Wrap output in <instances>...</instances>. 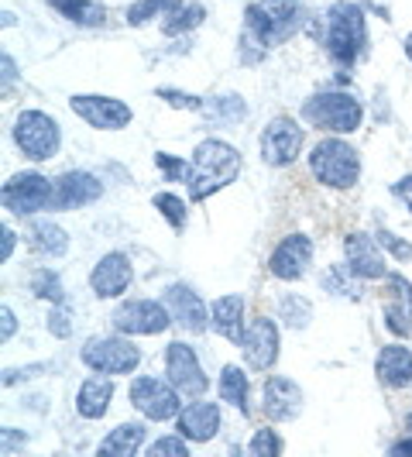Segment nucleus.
Returning a JSON list of instances; mask_svg holds the SVG:
<instances>
[{
    "label": "nucleus",
    "instance_id": "obj_49",
    "mask_svg": "<svg viewBox=\"0 0 412 457\" xmlns=\"http://www.w3.org/2000/svg\"><path fill=\"white\" fill-rule=\"evenodd\" d=\"M402 48H406V55H409V62H412V35H406V46Z\"/></svg>",
    "mask_w": 412,
    "mask_h": 457
},
{
    "label": "nucleus",
    "instance_id": "obj_5",
    "mask_svg": "<svg viewBox=\"0 0 412 457\" xmlns=\"http://www.w3.org/2000/svg\"><path fill=\"white\" fill-rule=\"evenodd\" d=\"M302 120L320 128L326 135H354L365 120V107L354 93L343 90H323L313 93L306 104H302Z\"/></svg>",
    "mask_w": 412,
    "mask_h": 457
},
{
    "label": "nucleus",
    "instance_id": "obj_26",
    "mask_svg": "<svg viewBox=\"0 0 412 457\" xmlns=\"http://www.w3.org/2000/svg\"><path fill=\"white\" fill-rule=\"evenodd\" d=\"M28 245L42 258H62L69 252V234L55 220H31L28 224Z\"/></svg>",
    "mask_w": 412,
    "mask_h": 457
},
{
    "label": "nucleus",
    "instance_id": "obj_7",
    "mask_svg": "<svg viewBox=\"0 0 412 457\" xmlns=\"http://www.w3.org/2000/svg\"><path fill=\"white\" fill-rule=\"evenodd\" d=\"M79 361L96 375H131L141 365V351L120 337H90L79 351Z\"/></svg>",
    "mask_w": 412,
    "mask_h": 457
},
{
    "label": "nucleus",
    "instance_id": "obj_4",
    "mask_svg": "<svg viewBox=\"0 0 412 457\" xmlns=\"http://www.w3.org/2000/svg\"><path fill=\"white\" fill-rule=\"evenodd\" d=\"M309 172L326 189H354L361 179V155L343 137H320L309 152Z\"/></svg>",
    "mask_w": 412,
    "mask_h": 457
},
{
    "label": "nucleus",
    "instance_id": "obj_36",
    "mask_svg": "<svg viewBox=\"0 0 412 457\" xmlns=\"http://www.w3.org/2000/svg\"><path fill=\"white\" fill-rule=\"evenodd\" d=\"M31 293L38 299H48V303H62L66 299L62 278L52 272V269H38V272L31 275Z\"/></svg>",
    "mask_w": 412,
    "mask_h": 457
},
{
    "label": "nucleus",
    "instance_id": "obj_6",
    "mask_svg": "<svg viewBox=\"0 0 412 457\" xmlns=\"http://www.w3.org/2000/svg\"><path fill=\"white\" fill-rule=\"evenodd\" d=\"M11 137L18 145L28 162H48L59 155L62 148V131L55 124V117L45 114V111H21L14 117V128H11Z\"/></svg>",
    "mask_w": 412,
    "mask_h": 457
},
{
    "label": "nucleus",
    "instance_id": "obj_33",
    "mask_svg": "<svg viewBox=\"0 0 412 457\" xmlns=\"http://www.w3.org/2000/svg\"><path fill=\"white\" fill-rule=\"evenodd\" d=\"M358 282H361V278L350 272L347 265H330L320 278V286L330 296H350V299H358Z\"/></svg>",
    "mask_w": 412,
    "mask_h": 457
},
{
    "label": "nucleus",
    "instance_id": "obj_30",
    "mask_svg": "<svg viewBox=\"0 0 412 457\" xmlns=\"http://www.w3.org/2000/svg\"><path fill=\"white\" fill-rule=\"evenodd\" d=\"M203 18H206L203 4H179L176 11H169V14L161 18V31H165V35H185V31L200 28Z\"/></svg>",
    "mask_w": 412,
    "mask_h": 457
},
{
    "label": "nucleus",
    "instance_id": "obj_23",
    "mask_svg": "<svg viewBox=\"0 0 412 457\" xmlns=\"http://www.w3.org/2000/svg\"><path fill=\"white\" fill-rule=\"evenodd\" d=\"M375 375L385 389H409L412 386V351L406 344H385L378 351Z\"/></svg>",
    "mask_w": 412,
    "mask_h": 457
},
{
    "label": "nucleus",
    "instance_id": "obj_35",
    "mask_svg": "<svg viewBox=\"0 0 412 457\" xmlns=\"http://www.w3.org/2000/svg\"><path fill=\"white\" fill-rule=\"evenodd\" d=\"M278 317L285 320V327H293V330H302L306 323L313 320V306H309V299L296 296V293H289V296H282L278 303Z\"/></svg>",
    "mask_w": 412,
    "mask_h": 457
},
{
    "label": "nucleus",
    "instance_id": "obj_42",
    "mask_svg": "<svg viewBox=\"0 0 412 457\" xmlns=\"http://www.w3.org/2000/svg\"><path fill=\"white\" fill-rule=\"evenodd\" d=\"M375 237H378V245L391 254V258H399V262H412V245L409 241H402V237H395L391 230H375Z\"/></svg>",
    "mask_w": 412,
    "mask_h": 457
},
{
    "label": "nucleus",
    "instance_id": "obj_48",
    "mask_svg": "<svg viewBox=\"0 0 412 457\" xmlns=\"http://www.w3.org/2000/svg\"><path fill=\"white\" fill-rule=\"evenodd\" d=\"M402 427H406V434H412V410L406 412V420H402Z\"/></svg>",
    "mask_w": 412,
    "mask_h": 457
},
{
    "label": "nucleus",
    "instance_id": "obj_41",
    "mask_svg": "<svg viewBox=\"0 0 412 457\" xmlns=\"http://www.w3.org/2000/svg\"><path fill=\"white\" fill-rule=\"evenodd\" d=\"M148 457H189V440H185L183 434L159 436V440L148 447Z\"/></svg>",
    "mask_w": 412,
    "mask_h": 457
},
{
    "label": "nucleus",
    "instance_id": "obj_21",
    "mask_svg": "<svg viewBox=\"0 0 412 457\" xmlns=\"http://www.w3.org/2000/svg\"><path fill=\"white\" fill-rule=\"evenodd\" d=\"M261 412L272 423H289L302 412V389L285 375H272L261 392Z\"/></svg>",
    "mask_w": 412,
    "mask_h": 457
},
{
    "label": "nucleus",
    "instance_id": "obj_46",
    "mask_svg": "<svg viewBox=\"0 0 412 457\" xmlns=\"http://www.w3.org/2000/svg\"><path fill=\"white\" fill-rule=\"evenodd\" d=\"M0 66H4V96H7V93H11V83H18V62L4 52V55H0Z\"/></svg>",
    "mask_w": 412,
    "mask_h": 457
},
{
    "label": "nucleus",
    "instance_id": "obj_32",
    "mask_svg": "<svg viewBox=\"0 0 412 457\" xmlns=\"http://www.w3.org/2000/svg\"><path fill=\"white\" fill-rule=\"evenodd\" d=\"M152 206L165 217L169 228L176 230V234H183L185 220H189V206H185V200L179 193H155V196H152Z\"/></svg>",
    "mask_w": 412,
    "mask_h": 457
},
{
    "label": "nucleus",
    "instance_id": "obj_29",
    "mask_svg": "<svg viewBox=\"0 0 412 457\" xmlns=\"http://www.w3.org/2000/svg\"><path fill=\"white\" fill-rule=\"evenodd\" d=\"M220 399L227 406H237L241 412H248V371L241 365H224V371H220Z\"/></svg>",
    "mask_w": 412,
    "mask_h": 457
},
{
    "label": "nucleus",
    "instance_id": "obj_16",
    "mask_svg": "<svg viewBox=\"0 0 412 457\" xmlns=\"http://www.w3.org/2000/svg\"><path fill=\"white\" fill-rule=\"evenodd\" d=\"M382 313H385V327L399 341H406L412 334V282L406 275L389 272L382 278Z\"/></svg>",
    "mask_w": 412,
    "mask_h": 457
},
{
    "label": "nucleus",
    "instance_id": "obj_43",
    "mask_svg": "<svg viewBox=\"0 0 412 457\" xmlns=\"http://www.w3.org/2000/svg\"><path fill=\"white\" fill-rule=\"evenodd\" d=\"M391 196H399V204L412 213V172L409 176H402L399 183H391Z\"/></svg>",
    "mask_w": 412,
    "mask_h": 457
},
{
    "label": "nucleus",
    "instance_id": "obj_20",
    "mask_svg": "<svg viewBox=\"0 0 412 457\" xmlns=\"http://www.w3.org/2000/svg\"><path fill=\"white\" fill-rule=\"evenodd\" d=\"M165 303L172 310V320L179 323L183 330H189V334H206V327H213L210 313H206V303L185 282H172L165 289Z\"/></svg>",
    "mask_w": 412,
    "mask_h": 457
},
{
    "label": "nucleus",
    "instance_id": "obj_24",
    "mask_svg": "<svg viewBox=\"0 0 412 457\" xmlns=\"http://www.w3.org/2000/svg\"><path fill=\"white\" fill-rule=\"evenodd\" d=\"M111 399H114V382L107 378V375H96L93 371V378H87L79 392H76V412L83 416V420H103L107 410H111Z\"/></svg>",
    "mask_w": 412,
    "mask_h": 457
},
{
    "label": "nucleus",
    "instance_id": "obj_37",
    "mask_svg": "<svg viewBox=\"0 0 412 457\" xmlns=\"http://www.w3.org/2000/svg\"><path fill=\"white\" fill-rule=\"evenodd\" d=\"M282 451H285V444H282V436L275 434L272 427L254 430L251 440H248V454L251 457H278Z\"/></svg>",
    "mask_w": 412,
    "mask_h": 457
},
{
    "label": "nucleus",
    "instance_id": "obj_10",
    "mask_svg": "<svg viewBox=\"0 0 412 457\" xmlns=\"http://www.w3.org/2000/svg\"><path fill=\"white\" fill-rule=\"evenodd\" d=\"M69 107H72V114L83 117L96 131H124L135 120V111L124 100L103 96V93H72Z\"/></svg>",
    "mask_w": 412,
    "mask_h": 457
},
{
    "label": "nucleus",
    "instance_id": "obj_17",
    "mask_svg": "<svg viewBox=\"0 0 412 457\" xmlns=\"http://www.w3.org/2000/svg\"><path fill=\"white\" fill-rule=\"evenodd\" d=\"M313 265V237L306 234H289L275 245V252L268 254V272L282 282H296L309 272Z\"/></svg>",
    "mask_w": 412,
    "mask_h": 457
},
{
    "label": "nucleus",
    "instance_id": "obj_19",
    "mask_svg": "<svg viewBox=\"0 0 412 457\" xmlns=\"http://www.w3.org/2000/svg\"><path fill=\"white\" fill-rule=\"evenodd\" d=\"M241 351H244V361H248L254 371H265V368L275 365V358H278V327H275L272 317H261V313H258V317L244 327Z\"/></svg>",
    "mask_w": 412,
    "mask_h": 457
},
{
    "label": "nucleus",
    "instance_id": "obj_12",
    "mask_svg": "<svg viewBox=\"0 0 412 457\" xmlns=\"http://www.w3.org/2000/svg\"><path fill=\"white\" fill-rule=\"evenodd\" d=\"M0 200H4V210L31 217V213H38V210H48L52 179H45L42 172H14V176L4 183V189H0Z\"/></svg>",
    "mask_w": 412,
    "mask_h": 457
},
{
    "label": "nucleus",
    "instance_id": "obj_15",
    "mask_svg": "<svg viewBox=\"0 0 412 457\" xmlns=\"http://www.w3.org/2000/svg\"><path fill=\"white\" fill-rule=\"evenodd\" d=\"M343 258H347V269L358 275L361 282H378L389 275V265H385V248L378 245L375 234H365V230H354L343 237Z\"/></svg>",
    "mask_w": 412,
    "mask_h": 457
},
{
    "label": "nucleus",
    "instance_id": "obj_1",
    "mask_svg": "<svg viewBox=\"0 0 412 457\" xmlns=\"http://www.w3.org/2000/svg\"><path fill=\"white\" fill-rule=\"evenodd\" d=\"M306 21V11L299 0H254L244 7V48H275L289 42Z\"/></svg>",
    "mask_w": 412,
    "mask_h": 457
},
{
    "label": "nucleus",
    "instance_id": "obj_28",
    "mask_svg": "<svg viewBox=\"0 0 412 457\" xmlns=\"http://www.w3.org/2000/svg\"><path fill=\"white\" fill-rule=\"evenodd\" d=\"M52 11H59L66 21L83 24V28H100L107 21V7L96 0H48Z\"/></svg>",
    "mask_w": 412,
    "mask_h": 457
},
{
    "label": "nucleus",
    "instance_id": "obj_13",
    "mask_svg": "<svg viewBox=\"0 0 412 457\" xmlns=\"http://www.w3.org/2000/svg\"><path fill=\"white\" fill-rule=\"evenodd\" d=\"M165 375L185 399H203L206 389H210L203 368H200V358L185 341H172L165 347Z\"/></svg>",
    "mask_w": 412,
    "mask_h": 457
},
{
    "label": "nucleus",
    "instance_id": "obj_38",
    "mask_svg": "<svg viewBox=\"0 0 412 457\" xmlns=\"http://www.w3.org/2000/svg\"><path fill=\"white\" fill-rule=\"evenodd\" d=\"M155 165H159V172L165 176V183H189V176H193V162L176 159L169 152H155Z\"/></svg>",
    "mask_w": 412,
    "mask_h": 457
},
{
    "label": "nucleus",
    "instance_id": "obj_31",
    "mask_svg": "<svg viewBox=\"0 0 412 457\" xmlns=\"http://www.w3.org/2000/svg\"><path fill=\"white\" fill-rule=\"evenodd\" d=\"M203 114L213 117L217 124H234V120H244V117H248V104H244L237 93H224V96L206 100Z\"/></svg>",
    "mask_w": 412,
    "mask_h": 457
},
{
    "label": "nucleus",
    "instance_id": "obj_44",
    "mask_svg": "<svg viewBox=\"0 0 412 457\" xmlns=\"http://www.w3.org/2000/svg\"><path fill=\"white\" fill-rule=\"evenodd\" d=\"M14 245H18V234H14L11 224H4V228H0V258H4V262H11Z\"/></svg>",
    "mask_w": 412,
    "mask_h": 457
},
{
    "label": "nucleus",
    "instance_id": "obj_47",
    "mask_svg": "<svg viewBox=\"0 0 412 457\" xmlns=\"http://www.w3.org/2000/svg\"><path fill=\"white\" fill-rule=\"evenodd\" d=\"M389 454L391 457H412V434H406L402 440H395L389 447Z\"/></svg>",
    "mask_w": 412,
    "mask_h": 457
},
{
    "label": "nucleus",
    "instance_id": "obj_34",
    "mask_svg": "<svg viewBox=\"0 0 412 457\" xmlns=\"http://www.w3.org/2000/svg\"><path fill=\"white\" fill-rule=\"evenodd\" d=\"M183 0H135L131 7H128V24L131 28H141V24H148L152 18H165L169 11H176Z\"/></svg>",
    "mask_w": 412,
    "mask_h": 457
},
{
    "label": "nucleus",
    "instance_id": "obj_9",
    "mask_svg": "<svg viewBox=\"0 0 412 457\" xmlns=\"http://www.w3.org/2000/svg\"><path fill=\"white\" fill-rule=\"evenodd\" d=\"M111 320L120 334H135V337H155L176 323L169 303H159V299H124Z\"/></svg>",
    "mask_w": 412,
    "mask_h": 457
},
{
    "label": "nucleus",
    "instance_id": "obj_39",
    "mask_svg": "<svg viewBox=\"0 0 412 457\" xmlns=\"http://www.w3.org/2000/svg\"><path fill=\"white\" fill-rule=\"evenodd\" d=\"M159 100H165L169 107H179V111H203L206 100L203 96H196V93H183V90H172V87H159L155 90Z\"/></svg>",
    "mask_w": 412,
    "mask_h": 457
},
{
    "label": "nucleus",
    "instance_id": "obj_3",
    "mask_svg": "<svg viewBox=\"0 0 412 457\" xmlns=\"http://www.w3.org/2000/svg\"><path fill=\"white\" fill-rule=\"evenodd\" d=\"M326 52L341 69L358 66L367 55V18L354 0H337L326 11Z\"/></svg>",
    "mask_w": 412,
    "mask_h": 457
},
{
    "label": "nucleus",
    "instance_id": "obj_18",
    "mask_svg": "<svg viewBox=\"0 0 412 457\" xmlns=\"http://www.w3.org/2000/svg\"><path fill=\"white\" fill-rule=\"evenodd\" d=\"M135 282L131 258L124 252H107L90 272V289L96 299H120Z\"/></svg>",
    "mask_w": 412,
    "mask_h": 457
},
{
    "label": "nucleus",
    "instance_id": "obj_22",
    "mask_svg": "<svg viewBox=\"0 0 412 457\" xmlns=\"http://www.w3.org/2000/svg\"><path fill=\"white\" fill-rule=\"evenodd\" d=\"M176 430L185 436V440H193V444H206V440H213V436L220 434V406L217 403H189L179 416H176Z\"/></svg>",
    "mask_w": 412,
    "mask_h": 457
},
{
    "label": "nucleus",
    "instance_id": "obj_8",
    "mask_svg": "<svg viewBox=\"0 0 412 457\" xmlns=\"http://www.w3.org/2000/svg\"><path fill=\"white\" fill-rule=\"evenodd\" d=\"M131 406H135L144 420H152V423H165V420H176L179 412H183V403H179V395L183 392L176 389L172 382H165V378H152V375H137L135 382H131Z\"/></svg>",
    "mask_w": 412,
    "mask_h": 457
},
{
    "label": "nucleus",
    "instance_id": "obj_27",
    "mask_svg": "<svg viewBox=\"0 0 412 457\" xmlns=\"http://www.w3.org/2000/svg\"><path fill=\"white\" fill-rule=\"evenodd\" d=\"M144 423H117L111 434L103 436V444L96 447V454L100 457H135L141 451V444H144Z\"/></svg>",
    "mask_w": 412,
    "mask_h": 457
},
{
    "label": "nucleus",
    "instance_id": "obj_14",
    "mask_svg": "<svg viewBox=\"0 0 412 457\" xmlns=\"http://www.w3.org/2000/svg\"><path fill=\"white\" fill-rule=\"evenodd\" d=\"M103 196V183L93 176V172H83V169H69L62 176L52 179V200H48V210L55 213H66V210H79V206H90Z\"/></svg>",
    "mask_w": 412,
    "mask_h": 457
},
{
    "label": "nucleus",
    "instance_id": "obj_45",
    "mask_svg": "<svg viewBox=\"0 0 412 457\" xmlns=\"http://www.w3.org/2000/svg\"><path fill=\"white\" fill-rule=\"evenodd\" d=\"M0 320H4V330H0V341L7 344L11 337H14V334H18V317H14V310H11V306H4V310H0Z\"/></svg>",
    "mask_w": 412,
    "mask_h": 457
},
{
    "label": "nucleus",
    "instance_id": "obj_11",
    "mask_svg": "<svg viewBox=\"0 0 412 457\" xmlns=\"http://www.w3.org/2000/svg\"><path fill=\"white\" fill-rule=\"evenodd\" d=\"M302 128H299V120L293 117H272L268 120V128L261 131L258 137V152H261V162L265 165H272V169H285V165H293L299 159V152H302Z\"/></svg>",
    "mask_w": 412,
    "mask_h": 457
},
{
    "label": "nucleus",
    "instance_id": "obj_25",
    "mask_svg": "<svg viewBox=\"0 0 412 457\" xmlns=\"http://www.w3.org/2000/svg\"><path fill=\"white\" fill-rule=\"evenodd\" d=\"M210 320L213 330L230 344H241L244 337V299L241 296H220L210 306Z\"/></svg>",
    "mask_w": 412,
    "mask_h": 457
},
{
    "label": "nucleus",
    "instance_id": "obj_40",
    "mask_svg": "<svg viewBox=\"0 0 412 457\" xmlns=\"http://www.w3.org/2000/svg\"><path fill=\"white\" fill-rule=\"evenodd\" d=\"M48 334L52 337H59V341H69V334H72V310H69L66 303H55L52 310H48Z\"/></svg>",
    "mask_w": 412,
    "mask_h": 457
},
{
    "label": "nucleus",
    "instance_id": "obj_2",
    "mask_svg": "<svg viewBox=\"0 0 412 457\" xmlns=\"http://www.w3.org/2000/svg\"><path fill=\"white\" fill-rule=\"evenodd\" d=\"M241 176V152L220 141V137H206L193 152V176H189V200L203 204L210 196H217L220 189H227Z\"/></svg>",
    "mask_w": 412,
    "mask_h": 457
}]
</instances>
